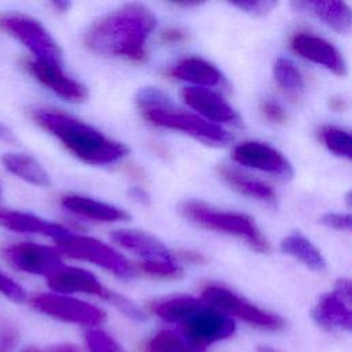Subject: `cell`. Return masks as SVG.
<instances>
[{
  "instance_id": "cell-1",
  "label": "cell",
  "mask_w": 352,
  "mask_h": 352,
  "mask_svg": "<svg viewBox=\"0 0 352 352\" xmlns=\"http://www.w3.org/2000/svg\"><path fill=\"white\" fill-rule=\"evenodd\" d=\"M155 16L140 3H128L96 19L85 32V47L102 56H124L143 62L146 41L155 28Z\"/></svg>"
},
{
  "instance_id": "cell-2",
  "label": "cell",
  "mask_w": 352,
  "mask_h": 352,
  "mask_svg": "<svg viewBox=\"0 0 352 352\" xmlns=\"http://www.w3.org/2000/svg\"><path fill=\"white\" fill-rule=\"evenodd\" d=\"M33 120L54 135L72 154L91 165L113 164L128 154V147L111 140L94 126L55 109H37Z\"/></svg>"
},
{
  "instance_id": "cell-3",
  "label": "cell",
  "mask_w": 352,
  "mask_h": 352,
  "mask_svg": "<svg viewBox=\"0 0 352 352\" xmlns=\"http://www.w3.org/2000/svg\"><path fill=\"white\" fill-rule=\"evenodd\" d=\"M136 104L142 116L157 126L180 131L210 144H226L231 139L230 133L220 125L175 107L170 99L158 88L144 87L139 89Z\"/></svg>"
},
{
  "instance_id": "cell-4",
  "label": "cell",
  "mask_w": 352,
  "mask_h": 352,
  "mask_svg": "<svg viewBox=\"0 0 352 352\" xmlns=\"http://www.w3.org/2000/svg\"><path fill=\"white\" fill-rule=\"evenodd\" d=\"M180 213L198 227L243 239L245 243L258 253H268L271 250L265 235L260 231L253 219L243 213L219 210L199 201L183 202L180 205Z\"/></svg>"
},
{
  "instance_id": "cell-5",
  "label": "cell",
  "mask_w": 352,
  "mask_h": 352,
  "mask_svg": "<svg viewBox=\"0 0 352 352\" xmlns=\"http://www.w3.org/2000/svg\"><path fill=\"white\" fill-rule=\"evenodd\" d=\"M0 29L28 47L34 59L62 65V51L40 21L25 14L7 12L0 15Z\"/></svg>"
},
{
  "instance_id": "cell-6",
  "label": "cell",
  "mask_w": 352,
  "mask_h": 352,
  "mask_svg": "<svg viewBox=\"0 0 352 352\" xmlns=\"http://www.w3.org/2000/svg\"><path fill=\"white\" fill-rule=\"evenodd\" d=\"M55 242L58 252L72 258L94 263L122 279H129L135 275L133 267L124 256L95 238L67 232L55 239Z\"/></svg>"
},
{
  "instance_id": "cell-7",
  "label": "cell",
  "mask_w": 352,
  "mask_h": 352,
  "mask_svg": "<svg viewBox=\"0 0 352 352\" xmlns=\"http://www.w3.org/2000/svg\"><path fill=\"white\" fill-rule=\"evenodd\" d=\"M202 301L226 315H235L260 329L276 331L285 327V320L280 316L260 309L220 285L205 286L202 289Z\"/></svg>"
},
{
  "instance_id": "cell-8",
  "label": "cell",
  "mask_w": 352,
  "mask_h": 352,
  "mask_svg": "<svg viewBox=\"0 0 352 352\" xmlns=\"http://www.w3.org/2000/svg\"><path fill=\"white\" fill-rule=\"evenodd\" d=\"M34 309L63 322L94 326L104 320V312L85 301L52 293H41L32 298Z\"/></svg>"
},
{
  "instance_id": "cell-9",
  "label": "cell",
  "mask_w": 352,
  "mask_h": 352,
  "mask_svg": "<svg viewBox=\"0 0 352 352\" xmlns=\"http://www.w3.org/2000/svg\"><path fill=\"white\" fill-rule=\"evenodd\" d=\"M312 318L320 327L327 330H351L352 311L349 279H338L334 290L322 296L312 309Z\"/></svg>"
},
{
  "instance_id": "cell-10",
  "label": "cell",
  "mask_w": 352,
  "mask_h": 352,
  "mask_svg": "<svg viewBox=\"0 0 352 352\" xmlns=\"http://www.w3.org/2000/svg\"><path fill=\"white\" fill-rule=\"evenodd\" d=\"M232 160L242 166L275 175L283 180L293 177V168L285 155L267 143L246 140L235 146Z\"/></svg>"
},
{
  "instance_id": "cell-11",
  "label": "cell",
  "mask_w": 352,
  "mask_h": 352,
  "mask_svg": "<svg viewBox=\"0 0 352 352\" xmlns=\"http://www.w3.org/2000/svg\"><path fill=\"white\" fill-rule=\"evenodd\" d=\"M182 327L184 337L198 346L224 340L235 330L234 320L228 315L209 307L205 302L195 314L182 323Z\"/></svg>"
},
{
  "instance_id": "cell-12",
  "label": "cell",
  "mask_w": 352,
  "mask_h": 352,
  "mask_svg": "<svg viewBox=\"0 0 352 352\" xmlns=\"http://www.w3.org/2000/svg\"><path fill=\"white\" fill-rule=\"evenodd\" d=\"M3 254L14 268L34 275L48 276L63 265L60 253L56 249L32 242L7 246Z\"/></svg>"
},
{
  "instance_id": "cell-13",
  "label": "cell",
  "mask_w": 352,
  "mask_h": 352,
  "mask_svg": "<svg viewBox=\"0 0 352 352\" xmlns=\"http://www.w3.org/2000/svg\"><path fill=\"white\" fill-rule=\"evenodd\" d=\"M290 48L294 54L318 63L337 76L346 74V63L341 52L327 40L308 32H297L290 37Z\"/></svg>"
},
{
  "instance_id": "cell-14",
  "label": "cell",
  "mask_w": 352,
  "mask_h": 352,
  "mask_svg": "<svg viewBox=\"0 0 352 352\" xmlns=\"http://www.w3.org/2000/svg\"><path fill=\"white\" fill-rule=\"evenodd\" d=\"M26 70L44 87L55 92L58 96L69 102H82L88 98V91L84 84L67 76L62 65L48 63L43 60H28Z\"/></svg>"
},
{
  "instance_id": "cell-15",
  "label": "cell",
  "mask_w": 352,
  "mask_h": 352,
  "mask_svg": "<svg viewBox=\"0 0 352 352\" xmlns=\"http://www.w3.org/2000/svg\"><path fill=\"white\" fill-rule=\"evenodd\" d=\"M182 96L187 106L212 124L235 122L238 120L235 110L223 99L221 95L210 88L187 87L182 91Z\"/></svg>"
},
{
  "instance_id": "cell-16",
  "label": "cell",
  "mask_w": 352,
  "mask_h": 352,
  "mask_svg": "<svg viewBox=\"0 0 352 352\" xmlns=\"http://www.w3.org/2000/svg\"><path fill=\"white\" fill-rule=\"evenodd\" d=\"M48 286L59 293H85L109 300L111 293L94 274L78 267L62 265L47 276Z\"/></svg>"
},
{
  "instance_id": "cell-17",
  "label": "cell",
  "mask_w": 352,
  "mask_h": 352,
  "mask_svg": "<svg viewBox=\"0 0 352 352\" xmlns=\"http://www.w3.org/2000/svg\"><path fill=\"white\" fill-rule=\"evenodd\" d=\"M110 238L121 248L133 252L143 260L173 261L172 253L155 236L138 230H116Z\"/></svg>"
},
{
  "instance_id": "cell-18",
  "label": "cell",
  "mask_w": 352,
  "mask_h": 352,
  "mask_svg": "<svg viewBox=\"0 0 352 352\" xmlns=\"http://www.w3.org/2000/svg\"><path fill=\"white\" fill-rule=\"evenodd\" d=\"M60 205L66 210L94 221L113 223L129 219V214L124 209L78 194L63 195L60 198Z\"/></svg>"
},
{
  "instance_id": "cell-19",
  "label": "cell",
  "mask_w": 352,
  "mask_h": 352,
  "mask_svg": "<svg viewBox=\"0 0 352 352\" xmlns=\"http://www.w3.org/2000/svg\"><path fill=\"white\" fill-rule=\"evenodd\" d=\"M0 226L15 232L38 234L52 239H58L69 232L67 228L56 223L44 220L30 213L10 209H0Z\"/></svg>"
},
{
  "instance_id": "cell-20",
  "label": "cell",
  "mask_w": 352,
  "mask_h": 352,
  "mask_svg": "<svg viewBox=\"0 0 352 352\" xmlns=\"http://www.w3.org/2000/svg\"><path fill=\"white\" fill-rule=\"evenodd\" d=\"M217 172L223 182L227 183L232 190L238 191L239 194H243L246 197L258 199L270 205H274L276 202V194L267 183L252 177L241 169L227 164H221L217 168Z\"/></svg>"
},
{
  "instance_id": "cell-21",
  "label": "cell",
  "mask_w": 352,
  "mask_h": 352,
  "mask_svg": "<svg viewBox=\"0 0 352 352\" xmlns=\"http://www.w3.org/2000/svg\"><path fill=\"white\" fill-rule=\"evenodd\" d=\"M169 74L205 88L219 85L223 80L220 70L213 63L198 56H188L179 60L169 70Z\"/></svg>"
},
{
  "instance_id": "cell-22",
  "label": "cell",
  "mask_w": 352,
  "mask_h": 352,
  "mask_svg": "<svg viewBox=\"0 0 352 352\" xmlns=\"http://www.w3.org/2000/svg\"><path fill=\"white\" fill-rule=\"evenodd\" d=\"M4 168L16 177L38 187L51 184L50 175L33 157L22 153H6L1 157Z\"/></svg>"
},
{
  "instance_id": "cell-23",
  "label": "cell",
  "mask_w": 352,
  "mask_h": 352,
  "mask_svg": "<svg viewBox=\"0 0 352 352\" xmlns=\"http://www.w3.org/2000/svg\"><path fill=\"white\" fill-rule=\"evenodd\" d=\"M296 6L309 10L316 18L338 33H348L351 29V8L344 1H304Z\"/></svg>"
},
{
  "instance_id": "cell-24",
  "label": "cell",
  "mask_w": 352,
  "mask_h": 352,
  "mask_svg": "<svg viewBox=\"0 0 352 352\" xmlns=\"http://www.w3.org/2000/svg\"><path fill=\"white\" fill-rule=\"evenodd\" d=\"M280 250L298 261L307 268L320 272L326 268V260L320 250L300 232H293L280 241Z\"/></svg>"
},
{
  "instance_id": "cell-25",
  "label": "cell",
  "mask_w": 352,
  "mask_h": 352,
  "mask_svg": "<svg viewBox=\"0 0 352 352\" xmlns=\"http://www.w3.org/2000/svg\"><path fill=\"white\" fill-rule=\"evenodd\" d=\"M204 305L202 300L191 296H177L157 301L151 305V311L161 319L172 323H183Z\"/></svg>"
},
{
  "instance_id": "cell-26",
  "label": "cell",
  "mask_w": 352,
  "mask_h": 352,
  "mask_svg": "<svg viewBox=\"0 0 352 352\" xmlns=\"http://www.w3.org/2000/svg\"><path fill=\"white\" fill-rule=\"evenodd\" d=\"M274 78L278 87L293 100L304 95V80L298 67L285 56H279L274 63Z\"/></svg>"
},
{
  "instance_id": "cell-27",
  "label": "cell",
  "mask_w": 352,
  "mask_h": 352,
  "mask_svg": "<svg viewBox=\"0 0 352 352\" xmlns=\"http://www.w3.org/2000/svg\"><path fill=\"white\" fill-rule=\"evenodd\" d=\"M148 352H205L202 346H198L187 337L173 331L162 330L157 333L147 342Z\"/></svg>"
},
{
  "instance_id": "cell-28",
  "label": "cell",
  "mask_w": 352,
  "mask_h": 352,
  "mask_svg": "<svg viewBox=\"0 0 352 352\" xmlns=\"http://www.w3.org/2000/svg\"><path fill=\"white\" fill-rule=\"evenodd\" d=\"M320 142L324 144V147L331 151L333 154L351 160V146L352 139L348 131L334 126V125H323L318 131Z\"/></svg>"
},
{
  "instance_id": "cell-29",
  "label": "cell",
  "mask_w": 352,
  "mask_h": 352,
  "mask_svg": "<svg viewBox=\"0 0 352 352\" xmlns=\"http://www.w3.org/2000/svg\"><path fill=\"white\" fill-rule=\"evenodd\" d=\"M140 270L151 276L162 279H177L183 274L177 264L165 260H143L140 263Z\"/></svg>"
},
{
  "instance_id": "cell-30",
  "label": "cell",
  "mask_w": 352,
  "mask_h": 352,
  "mask_svg": "<svg viewBox=\"0 0 352 352\" xmlns=\"http://www.w3.org/2000/svg\"><path fill=\"white\" fill-rule=\"evenodd\" d=\"M85 340L91 352H122L120 345L102 330L88 331Z\"/></svg>"
},
{
  "instance_id": "cell-31",
  "label": "cell",
  "mask_w": 352,
  "mask_h": 352,
  "mask_svg": "<svg viewBox=\"0 0 352 352\" xmlns=\"http://www.w3.org/2000/svg\"><path fill=\"white\" fill-rule=\"evenodd\" d=\"M260 113L268 122L272 124L282 125L287 121V114L283 110V107L278 102L271 99H265L260 103Z\"/></svg>"
},
{
  "instance_id": "cell-32",
  "label": "cell",
  "mask_w": 352,
  "mask_h": 352,
  "mask_svg": "<svg viewBox=\"0 0 352 352\" xmlns=\"http://www.w3.org/2000/svg\"><path fill=\"white\" fill-rule=\"evenodd\" d=\"M0 293L15 302H22L26 298L25 290L14 279L0 271Z\"/></svg>"
},
{
  "instance_id": "cell-33",
  "label": "cell",
  "mask_w": 352,
  "mask_h": 352,
  "mask_svg": "<svg viewBox=\"0 0 352 352\" xmlns=\"http://www.w3.org/2000/svg\"><path fill=\"white\" fill-rule=\"evenodd\" d=\"M234 7L254 15V16H263L265 14H268L270 11H272V8L276 6L275 1H270V0H260V1H236V3H231Z\"/></svg>"
},
{
  "instance_id": "cell-34",
  "label": "cell",
  "mask_w": 352,
  "mask_h": 352,
  "mask_svg": "<svg viewBox=\"0 0 352 352\" xmlns=\"http://www.w3.org/2000/svg\"><path fill=\"white\" fill-rule=\"evenodd\" d=\"M18 341L15 326L4 319H0V352H11Z\"/></svg>"
},
{
  "instance_id": "cell-35",
  "label": "cell",
  "mask_w": 352,
  "mask_h": 352,
  "mask_svg": "<svg viewBox=\"0 0 352 352\" xmlns=\"http://www.w3.org/2000/svg\"><path fill=\"white\" fill-rule=\"evenodd\" d=\"M109 301L111 302V304H114L120 311H122L125 315H128L129 318H132V319H138V320H142V319H144V315H143V312L133 304V302H131L128 298H125L124 296H120V294H117V293H111V296H110V298H109Z\"/></svg>"
},
{
  "instance_id": "cell-36",
  "label": "cell",
  "mask_w": 352,
  "mask_h": 352,
  "mask_svg": "<svg viewBox=\"0 0 352 352\" xmlns=\"http://www.w3.org/2000/svg\"><path fill=\"white\" fill-rule=\"evenodd\" d=\"M319 221L322 224H324L326 227H330L334 230H345V231L351 230V216L349 214L327 212V213L322 214Z\"/></svg>"
},
{
  "instance_id": "cell-37",
  "label": "cell",
  "mask_w": 352,
  "mask_h": 352,
  "mask_svg": "<svg viewBox=\"0 0 352 352\" xmlns=\"http://www.w3.org/2000/svg\"><path fill=\"white\" fill-rule=\"evenodd\" d=\"M188 37L187 32L180 28H169L161 33V40L168 44H177L186 41Z\"/></svg>"
},
{
  "instance_id": "cell-38",
  "label": "cell",
  "mask_w": 352,
  "mask_h": 352,
  "mask_svg": "<svg viewBox=\"0 0 352 352\" xmlns=\"http://www.w3.org/2000/svg\"><path fill=\"white\" fill-rule=\"evenodd\" d=\"M22 352H82L80 348L70 345V344H60V345H54L47 349H38V348H26Z\"/></svg>"
},
{
  "instance_id": "cell-39",
  "label": "cell",
  "mask_w": 352,
  "mask_h": 352,
  "mask_svg": "<svg viewBox=\"0 0 352 352\" xmlns=\"http://www.w3.org/2000/svg\"><path fill=\"white\" fill-rule=\"evenodd\" d=\"M177 256L187 263H192V264H202L205 261L204 256L201 253H195L191 250H180L177 252Z\"/></svg>"
},
{
  "instance_id": "cell-40",
  "label": "cell",
  "mask_w": 352,
  "mask_h": 352,
  "mask_svg": "<svg viewBox=\"0 0 352 352\" xmlns=\"http://www.w3.org/2000/svg\"><path fill=\"white\" fill-rule=\"evenodd\" d=\"M129 195H131L135 201H138V202H140V204H148V201H150L148 194H147L143 188H140V187H132V188L129 190Z\"/></svg>"
},
{
  "instance_id": "cell-41",
  "label": "cell",
  "mask_w": 352,
  "mask_h": 352,
  "mask_svg": "<svg viewBox=\"0 0 352 352\" xmlns=\"http://www.w3.org/2000/svg\"><path fill=\"white\" fill-rule=\"evenodd\" d=\"M329 107L334 111H342L348 107V103L345 102V99L340 98V96H334L329 99Z\"/></svg>"
},
{
  "instance_id": "cell-42",
  "label": "cell",
  "mask_w": 352,
  "mask_h": 352,
  "mask_svg": "<svg viewBox=\"0 0 352 352\" xmlns=\"http://www.w3.org/2000/svg\"><path fill=\"white\" fill-rule=\"evenodd\" d=\"M0 140L6 142V143H15V136L11 132L10 128H7L4 124L0 122Z\"/></svg>"
},
{
  "instance_id": "cell-43",
  "label": "cell",
  "mask_w": 352,
  "mask_h": 352,
  "mask_svg": "<svg viewBox=\"0 0 352 352\" xmlns=\"http://www.w3.org/2000/svg\"><path fill=\"white\" fill-rule=\"evenodd\" d=\"M52 7L56 8L58 11H60V12H65V11L69 10L70 3H69V1H54V3H52Z\"/></svg>"
},
{
  "instance_id": "cell-44",
  "label": "cell",
  "mask_w": 352,
  "mask_h": 352,
  "mask_svg": "<svg viewBox=\"0 0 352 352\" xmlns=\"http://www.w3.org/2000/svg\"><path fill=\"white\" fill-rule=\"evenodd\" d=\"M257 352H278V351H276V349H272V348H270V346H258Z\"/></svg>"
},
{
  "instance_id": "cell-45",
  "label": "cell",
  "mask_w": 352,
  "mask_h": 352,
  "mask_svg": "<svg viewBox=\"0 0 352 352\" xmlns=\"http://www.w3.org/2000/svg\"><path fill=\"white\" fill-rule=\"evenodd\" d=\"M0 192H1V190H0Z\"/></svg>"
}]
</instances>
